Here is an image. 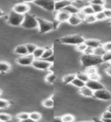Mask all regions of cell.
I'll return each instance as SVG.
<instances>
[{"label": "cell", "instance_id": "obj_1", "mask_svg": "<svg viewBox=\"0 0 111 122\" xmlns=\"http://www.w3.org/2000/svg\"><path fill=\"white\" fill-rule=\"evenodd\" d=\"M79 60L81 61L82 68L84 69V70H85L86 68L90 67V66H97L103 63L101 57L96 56L94 55L87 56V55L82 54L80 56Z\"/></svg>", "mask_w": 111, "mask_h": 122}, {"label": "cell", "instance_id": "obj_2", "mask_svg": "<svg viewBox=\"0 0 111 122\" xmlns=\"http://www.w3.org/2000/svg\"><path fill=\"white\" fill-rule=\"evenodd\" d=\"M85 41V37L80 34H68L59 38V43L68 46H77Z\"/></svg>", "mask_w": 111, "mask_h": 122}, {"label": "cell", "instance_id": "obj_3", "mask_svg": "<svg viewBox=\"0 0 111 122\" xmlns=\"http://www.w3.org/2000/svg\"><path fill=\"white\" fill-rule=\"evenodd\" d=\"M38 21V32L40 34H48L52 30H54L56 28L55 21H47L46 19L37 18Z\"/></svg>", "mask_w": 111, "mask_h": 122}, {"label": "cell", "instance_id": "obj_4", "mask_svg": "<svg viewBox=\"0 0 111 122\" xmlns=\"http://www.w3.org/2000/svg\"><path fill=\"white\" fill-rule=\"evenodd\" d=\"M21 28L24 29H37L38 28V21L37 18L31 13H28L24 15V19L21 25Z\"/></svg>", "mask_w": 111, "mask_h": 122}, {"label": "cell", "instance_id": "obj_5", "mask_svg": "<svg viewBox=\"0 0 111 122\" xmlns=\"http://www.w3.org/2000/svg\"><path fill=\"white\" fill-rule=\"evenodd\" d=\"M24 19V15L14 12V11H11L8 15L7 23L8 25L12 27H21Z\"/></svg>", "mask_w": 111, "mask_h": 122}, {"label": "cell", "instance_id": "obj_6", "mask_svg": "<svg viewBox=\"0 0 111 122\" xmlns=\"http://www.w3.org/2000/svg\"><path fill=\"white\" fill-rule=\"evenodd\" d=\"M31 66L37 70L40 71H46L49 70L50 71L51 68L54 66V64H52L48 61L43 60V59H35L31 65Z\"/></svg>", "mask_w": 111, "mask_h": 122}, {"label": "cell", "instance_id": "obj_7", "mask_svg": "<svg viewBox=\"0 0 111 122\" xmlns=\"http://www.w3.org/2000/svg\"><path fill=\"white\" fill-rule=\"evenodd\" d=\"M33 3L36 6L40 8L43 10L48 11V12H54L55 10V1L50 0H37L34 1Z\"/></svg>", "mask_w": 111, "mask_h": 122}, {"label": "cell", "instance_id": "obj_8", "mask_svg": "<svg viewBox=\"0 0 111 122\" xmlns=\"http://www.w3.org/2000/svg\"><path fill=\"white\" fill-rule=\"evenodd\" d=\"M12 11H14V12H16V13L25 15L26 14L30 12V5L28 2H18L17 4H15V5L13 6Z\"/></svg>", "mask_w": 111, "mask_h": 122}, {"label": "cell", "instance_id": "obj_9", "mask_svg": "<svg viewBox=\"0 0 111 122\" xmlns=\"http://www.w3.org/2000/svg\"><path fill=\"white\" fill-rule=\"evenodd\" d=\"M95 99L100 101H110L111 100V92L104 88V89L98 90L96 92H94V96Z\"/></svg>", "mask_w": 111, "mask_h": 122}, {"label": "cell", "instance_id": "obj_10", "mask_svg": "<svg viewBox=\"0 0 111 122\" xmlns=\"http://www.w3.org/2000/svg\"><path fill=\"white\" fill-rule=\"evenodd\" d=\"M35 60L33 54H28L25 56H19L16 59V63L22 66H30L34 60Z\"/></svg>", "mask_w": 111, "mask_h": 122}, {"label": "cell", "instance_id": "obj_11", "mask_svg": "<svg viewBox=\"0 0 111 122\" xmlns=\"http://www.w3.org/2000/svg\"><path fill=\"white\" fill-rule=\"evenodd\" d=\"M71 15L68 14L67 11L65 10H62L57 12H54V21H56L59 24H63V23H67L68 18Z\"/></svg>", "mask_w": 111, "mask_h": 122}, {"label": "cell", "instance_id": "obj_12", "mask_svg": "<svg viewBox=\"0 0 111 122\" xmlns=\"http://www.w3.org/2000/svg\"><path fill=\"white\" fill-rule=\"evenodd\" d=\"M86 86L88 87L93 92H96L105 88V86L101 81H97V80H92V79H89L86 82Z\"/></svg>", "mask_w": 111, "mask_h": 122}, {"label": "cell", "instance_id": "obj_13", "mask_svg": "<svg viewBox=\"0 0 111 122\" xmlns=\"http://www.w3.org/2000/svg\"><path fill=\"white\" fill-rule=\"evenodd\" d=\"M87 47H91L93 49H95L100 46L103 45V44L101 43V41L100 40L97 39V38H87V39H85V42H84Z\"/></svg>", "mask_w": 111, "mask_h": 122}, {"label": "cell", "instance_id": "obj_14", "mask_svg": "<svg viewBox=\"0 0 111 122\" xmlns=\"http://www.w3.org/2000/svg\"><path fill=\"white\" fill-rule=\"evenodd\" d=\"M44 81L48 85H54L57 81V76L55 72L49 71V72L45 76Z\"/></svg>", "mask_w": 111, "mask_h": 122}, {"label": "cell", "instance_id": "obj_15", "mask_svg": "<svg viewBox=\"0 0 111 122\" xmlns=\"http://www.w3.org/2000/svg\"><path fill=\"white\" fill-rule=\"evenodd\" d=\"M72 1H68V0H63V1H55V12L64 10V9L68 5L72 4Z\"/></svg>", "mask_w": 111, "mask_h": 122}, {"label": "cell", "instance_id": "obj_16", "mask_svg": "<svg viewBox=\"0 0 111 122\" xmlns=\"http://www.w3.org/2000/svg\"><path fill=\"white\" fill-rule=\"evenodd\" d=\"M13 52L14 54L17 55H20V56H25L28 55V50H27V47L25 44H18L15 47L13 50Z\"/></svg>", "mask_w": 111, "mask_h": 122}, {"label": "cell", "instance_id": "obj_17", "mask_svg": "<svg viewBox=\"0 0 111 122\" xmlns=\"http://www.w3.org/2000/svg\"><path fill=\"white\" fill-rule=\"evenodd\" d=\"M53 97H54V95L53 94L50 97L43 99V100L41 102L42 106L46 108H48V109L53 108L55 105V102H54V99H53Z\"/></svg>", "mask_w": 111, "mask_h": 122}, {"label": "cell", "instance_id": "obj_18", "mask_svg": "<svg viewBox=\"0 0 111 122\" xmlns=\"http://www.w3.org/2000/svg\"><path fill=\"white\" fill-rule=\"evenodd\" d=\"M78 93L85 98H92L94 96V92L86 86L82 88V89H80L78 90Z\"/></svg>", "mask_w": 111, "mask_h": 122}, {"label": "cell", "instance_id": "obj_19", "mask_svg": "<svg viewBox=\"0 0 111 122\" xmlns=\"http://www.w3.org/2000/svg\"><path fill=\"white\" fill-rule=\"evenodd\" d=\"M11 70V66L9 62L0 60V73H8Z\"/></svg>", "mask_w": 111, "mask_h": 122}, {"label": "cell", "instance_id": "obj_20", "mask_svg": "<svg viewBox=\"0 0 111 122\" xmlns=\"http://www.w3.org/2000/svg\"><path fill=\"white\" fill-rule=\"evenodd\" d=\"M67 24H68L70 26H73V27H77L79 25L82 24V21L80 20V18L76 15H71L70 18H68Z\"/></svg>", "mask_w": 111, "mask_h": 122}, {"label": "cell", "instance_id": "obj_21", "mask_svg": "<svg viewBox=\"0 0 111 122\" xmlns=\"http://www.w3.org/2000/svg\"><path fill=\"white\" fill-rule=\"evenodd\" d=\"M55 53L54 51V47H45V51L43 52V54L42 56L41 59L47 60V59L50 58L51 56H53Z\"/></svg>", "mask_w": 111, "mask_h": 122}, {"label": "cell", "instance_id": "obj_22", "mask_svg": "<svg viewBox=\"0 0 111 122\" xmlns=\"http://www.w3.org/2000/svg\"><path fill=\"white\" fill-rule=\"evenodd\" d=\"M75 78H76L75 74H73V73L66 74L63 76L62 82L64 84V85H69V84H72V81H73Z\"/></svg>", "mask_w": 111, "mask_h": 122}, {"label": "cell", "instance_id": "obj_23", "mask_svg": "<svg viewBox=\"0 0 111 122\" xmlns=\"http://www.w3.org/2000/svg\"><path fill=\"white\" fill-rule=\"evenodd\" d=\"M64 10L67 11V12L70 15H77L78 12L80 11L79 9H78L74 5H72V3L68 5V6H66V8L64 9Z\"/></svg>", "mask_w": 111, "mask_h": 122}, {"label": "cell", "instance_id": "obj_24", "mask_svg": "<svg viewBox=\"0 0 111 122\" xmlns=\"http://www.w3.org/2000/svg\"><path fill=\"white\" fill-rule=\"evenodd\" d=\"M75 76H76V78H78V79L82 80V81H83L85 83L90 79L89 76L87 75L85 71H78L77 73L75 74Z\"/></svg>", "mask_w": 111, "mask_h": 122}, {"label": "cell", "instance_id": "obj_25", "mask_svg": "<svg viewBox=\"0 0 111 122\" xmlns=\"http://www.w3.org/2000/svg\"><path fill=\"white\" fill-rule=\"evenodd\" d=\"M45 51V47H37V48L34 52L33 56L34 59H41L42 56L43 54V52Z\"/></svg>", "mask_w": 111, "mask_h": 122}, {"label": "cell", "instance_id": "obj_26", "mask_svg": "<svg viewBox=\"0 0 111 122\" xmlns=\"http://www.w3.org/2000/svg\"><path fill=\"white\" fill-rule=\"evenodd\" d=\"M71 85L75 88H77L78 89H82V88H83L84 86H85L86 83L82 81V80L78 79V78H75L73 81H72Z\"/></svg>", "mask_w": 111, "mask_h": 122}, {"label": "cell", "instance_id": "obj_27", "mask_svg": "<svg viewBox=\"0 0 111 122\" xmlns=\"http://www.w3.org/2000/svg\"><path fill=\"white\" fill-rule=\"evenodd\" d=\"M42 117H43V115H42L40 112H30V118L31 120H33L34 121H35V122L40 121L42 119Z\"/></svg>", "mask_w": 111, "mask_h": 122}, {"label": "cell", "instance_id": "obj_28", "mask_svg": "<svg viewBox=\"0 0 111 122\" xmlns=\"http://www.w3.org/2000/svg\"><path fill=\"white\" fill-rule=\"evenodd\" d=\"M62 119L63 122H74L75 121V117L71 113H66L62 116Z\"/></svg>", "mask_w": 111, "mask_h": 122}, {"label": "cell", "instance_id": "obj_29", "mask_svg": "<svg viewBox=\"0 0 111 122\" xmlns=\"http://www.w3.org/2000/svg\"><path fill=\"white\" fill-rule=\"evenodd\" d=\"M105 53H106V51L104 50V48L103 47V45H101L100 47L94 49V54L93 55L96 56L102 57V56L104 55Z\"/></svg>", "mask_w": 111, "mask_h": 122}, {"label": "cell", "instance_id": "obj_30", "mask_svg": "<svg viewBox=\"0 0 111 122\" xmlns=\"http://www.w3.org/2000/svg\"><path fill=\"white\" fill-rule=\"evenodd\" d=\"M12 120V116L8 113H0V121L1 122H9Z\"/></svg>", "mask_w": 111, "mask_h": 122}, {"label": "cell", "instance_id": "obj_31", "mask_svg": "<svg viewBox=\"0 0 111 122\" xmlns=\"http://www.w3.org/2000/svg\"><path fill=\"white\" fill-rule=\"evenodd\" d=\"M27 50H28V54H33L34 52L35 51V50L37 48V46L34 43H28L25 44Z\"/></svg>", "mask_w": 111, "mask_h": 122}, {"label": "cell", "instance_id": "obj_32", "mask_svg": "<svg viewBox=\"0 0 111 122\" xmlns=\"http://www.w3.org/2000/svg\"><path fill=\"white\" fill-rule=\"evenodd\" d=\"M95 22H97V19L95 18V15H87V16H86L85 20L83 23H86L87 25H92Z\"/></svg>", "mask_w": 111, "mask_h": 122}, {"label": "cell", "instance_id": "obj_33", "mask_svg": "<svg viewBox=\"0 0 111 122\" xmlns=\"http://www.w3.org/2000/svg\"><path fill=\"white\" fill-rule=\"evenodd\" d=\"M81 11H82L83 12L87 15H87H94V10H93L92 7H91V5H86L85 7H84Z\"/></svg>", "mask_w": 111, "mask_h": 122}, {"label": "cell", "instance_id": "obj_34", "mask_svg": "<svg viewBox=\"0 0 111 122\" xmlns=\"http://www.w3.org/2000/svg\"><path fill=\"white\" fill-rule=\"evenodd\" d=\"M17 119L18 121H22V120H25V119H28V118L30 117V113L29 112H20L17 114Z\"/></svg>", "mask_w": 111, "mask_h": 122}, {"label": "cell", "instance_id": "obj_35", "mask_svg": "<svg viewBox=\"0 0 111 122\" xmlns=\"http://www.w3.org/2000/svg\"><path fill=\"white\" fill-rule=\"evenodd\" d=\"M10 105L11 104L9 100L0 98V109H6L8 108H9Z\"/></svg>", "mask_w": 111, "mask_h": 122}, {"label": "cell", "instance_id": "obj_36", "mask_svg": "<svg viewBox=\"0 0 111 122\" xmlns=\"http://www.w3.org/2000/svg\"><path fill=\"white\" fill-rule=\"evenodd\" d=\"M85 72L88 76H90V75H92L94 73H97L98 69H97V66H90V67L86 68L85 70Z\"/></svg>", "mask_w": 111, "mask_h": 122}, {"label": "cell", "instance_id": "obj_37", "mask_svg": "<svg viewBox=\"0 0 111 122\" xmlns=\"http://www.w3.org/2000/svg\"><path fill=\"white\" fill-rule=\"evenodd\" d=\"M103 63H110L111 61V51H106L101 57Z\"/></svg>", "mask_w": 111, "mask_h": 122}, {"label": "cell", "instance_id": "obj_38", "mask_svg": "<svg viewBox=\"0 0 111 122\" xmlns=\"http://www.w3.org/2000/svg\"><path fill=\"white\" fill-rule=\"evenodd\" d=\"M91 5L94 10V15L97 13H99V12H102V11H104V10L105 9V7L102 6V5Z\"/></svg>", "mask_w": 111, "mask_h": 122}, {"label": "cell", "instance_id": "obj_39", "mask_svg": "<svg viewBox=\"0 0 111 122\" xmlns=\"http://www.w3.org/2000/svg\"><path fill=\"white\" fill-rule=\"evenodd\" d=\"M87 48V46L85 43H82L77 46H75V51L78 53H84V51H85V49Z\"/></svg>", "mask_w": 111, "mask_h": 122}, {"label": "cell", "instance_id": "obj_40", "mask_svg": "<svg viewBox=\"0 0 111 122\" xmlns=\"http://www.w3.org/2000/svg\"><path fill=\"white\" fill-rule=\"evenodd\" d=\"M94 15H95V18H96V19H97V21H105L106 19L105 15L104 13V11L97 13V14H95Z\"/></svg>", "mask_w": 111, "mask_h": 122}, {"label": "cell", "instance_id": "obj_41", "mask_svg": "<svg viewBox=\"0 0 111 122\" xmlns=\"http://www.w3.org/2000/svg\"><path fill=\"white\" fill-rule=\"evenodd\" d=\"M89 3L90 5H97L105 7L106 1H104V0H92V1H89Z\"/></svg>", "mask_w": 111, "mask_h": 122}, {"label": "cell", "instance_id": "obj_42", "mask_svg": "<svg viewBox=\"0 0 111 122\" xmlns=\"http://www.w3.org/2000/svg\"><path fill=\"white\" fill-rule=\"evenodd\" d=\"M101 118L103 120H107V119H111V113L108 112L107 110L104 111V112L101 114Z\"/></svg>", "mask_w": 111, "mask_h": 122}, {"label": "cell", "instance_id": "obj_43", "mask_svg": "<svg viewBox=\"0 0 111 122\" xmlns=\"http://www.w3.org/2000/svg\"><path fill=\"white\" fill-rule=\"evenodd\" d=\"M89 79H92V80H97V81H100L101 79V74L97 72V73H94L92 75H90L89 76Z\"/></svg>", "mask_w": 111, "mask_h": 122}, {"label": "cell", "instance_id": "obj_44", "mask_svg": "<svg viewBox=\"0 0 111 122\" xmlns=\"http://www.w3.org/2000/svg\"><path fill=\"white\" fill-rule=\"evenodd\" d=\"M76 15H77V16L78 17V18H80V20H81V21H82V23H83L84 21H85V18H86V16H87V15H86L85 13H84L82 11H81V10H80V11H78V14Z\"/></svg>", "mask_w": 111, "mask_h": 122}, {"label": "cell", "instance_id": "obj_45", "mask_svg": "<svg viewBox=\"0 0 111 122\" xmlns=\"http://www.w3.org/2000/svg\"><path fill=\"white\" fill-rule=\"evenodd\" d=\"M104 13L106 19H111V9L110 8H105L104 10Z\"/></svg>", "mask_w": 111, "mask_h": 122}, {"label": "cell", "instance_id": "obj_46", "mask_svg": "<svg viewBox=\"0 0 111 122\" xmlns=\"http://www.w3.org/2000/svg\"><path fill=\"white\" fill-rule=\"evenodd\" d=\"M83 54L87 55V56L93 55L94 54V49L91 48V47H87V48L85 49V51H84Z\"/></svg>", "mask_w": 111, "mask_h": 122}, {"label": "cell", "instance_id": "obj_47", "mask_svg": "<svg viewBox=\"0 0 111 122\" xmlns=\"http://www.w3.org/2000/svg\"><path fill=\"white\" fill-rule=\"evenodd\" d=\"M103 47L106 51H111V41H107L103 44Z\"/></svg>", "mask_w": 111, "mask_h": 122}, {"label": "cell", "instance_id": "obj_48", "mask_svg": "<svg viewBox=\"0 0 111 122\" xmlns=\"http://www.w3.org/2000/svg\"><path fill=\"white\" fill-rule=\"evenodd\" d=\"M52 122H63V121L61 116H55L53 118Z\"/></svg>", "mask_w": 111, "mask_h": 122}, {"label": "cell", "instance_id": "obj_49", "mask_svg": "<svg viewBox=\"0 0 111 122\" xmlns=\"http://www.w3.org/2000/svg\"><path fill=\"white\" fill-rule=\"evenodd\" d=\"M105 72H106V74L107 76H111V66H110L106 68V70H105Z\"/></svg>", "mask_w": 111, "mask_h": 122}, {"label": "cell", "instance_id": "obj_50", "mask_svg": "<svg viewBox=\"0 0 111 122\" xmlns=\"http://www.w3.org/2000/svg\"><path fill=\"white\" fill-rule=\"evenodd\" d=\"M93 122H105L103 119H101V118H94V119H93Z\"/></svg>", "mask_w": 111, "mask_h": 122}, {"label": "cell", "instance_id": "obj_51", "mask_svg": "<svg viewBox=\"0 0 111 122\" xmlns=\"http://www.w3.org/2000/svg\"><path fill=\"white\" fill-rule=\"evenodd\" d=\"M18 122H35L33 120H31L30 118H28V119H25V120H22V121H18Z\"/></svg>", "mask_w": 111, "mask_h": 122}, {"label": "cell", "instance_id": "obj_52", "mask_svg": "<svg viewBox=\"0 0 111 122\" xmlns=\"http://www.w3.org/2000/svg\"><path fill=\"white\" fill-rule=\"evenodd\" d=\"M5 15V14L4 13V11H3L2 9H0V18H2Z\"/></svg>", "mask_w": 111, "mask_h": 122}, {"label": "cell", "instance_id": "obj_53", "mask_svg": "<svg viewBox=\"0 0 111 122\" xmlns=\"http://www.w3.org/2000/svg\"><path fill=\"white\" fill-rule=\"evenodd\" d=\"M106 110H107L108 112H110L111 113V104L107 107V108H106Z\"/></svg>", "mask_w": 111, "mask_h": 122}, {"label": "cell", "instance_id": "obj_54", "mask_svg": "<svg viewBox=\"0 0 111 122\" xmlns=\"http://www.w3.org/2000/svg\"><path fill=\"white\" fill-rule=\"evenodd\" d=\"M77 122H93V121H77Z\"/></svg>", "mask_w": 111, "mask_h": 122}, {"label": "cell", "instance_id": "obj_55", "mask_svg": "<svg viewBox=\"0 0 111 122\" xmlns=\"http://www.w3.org/2000/svg\"><path fill=\"white\" fill-rule=\"evenodd\" d=\"M105 122H111V119H107V120H104Z\"/></svg>", "mask_w": 111, "mask_h": 122}, {"label": "cell", "instance_id": "obj_56", "mask_svg": "<svg viewBox=\"0 0 111 122\" xmlns=\"http://www.w3.org/2000/svg\"><path fill=\"white\" fill-rule=\"evenodd\" d=\"M2 90L1 89H0V96L2 95Z\"/></svg>", "mask_w": 111, "mask_h": 122}, {"label": "cell", "instance_id": "obj_57", "mask_svg": "<svg viewBox=\"0 0 111 122\" xmlns=\"http://www.w3.org/2000/svg\"><path fill=\"white\" fill-rule=\"evenodd\" d=\"M110 63V66H111V61H110V63Z\"/></svg>", "mask_w": 111, "mask_h": 122}, {"label": "cell", "instance_id": "obj_58", "mask_svg": "<svg viewBox=\"0 0 111 122\" xmlns=\"http://www.w3.org/2000/svg\"><path fill=\"white\" fill-rule=\"evenodd\" d=\"M0 122H1V121H0Z\"/></svg>", "mask_w": 111, "mask_h": 122}, {"label": "cell", "instance_id": "obj_59", "mask_svg": "<svg viewBox=\"0 0 111 122\" xmlns=\"http://www.w3.org/2000/svg\"><path fill=\"white\" fill-rule=\"evenodd\" d=\"M110 23H111V21H110Z\"/></svg>", "mask_w": 111, "mask_h": 122}]
</instances>
